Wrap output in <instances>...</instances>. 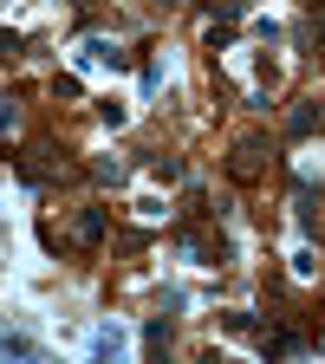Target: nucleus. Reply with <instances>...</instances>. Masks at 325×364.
Instances as JSON below:
<instances>
[{
	"label": "nucleus",
	"instance_id": "nucleus-1",
	"mask_svg": "<svg viewBox=\"0 0 325 364\" xmlns=\"http://www.w3.org/2000/svg\"><path fill=\"white\" fill-rule=\"evenodd\" d=\"M91 351H98V358H117V351H124V332H117V326H105L98 338H91Z\"/></svg>",
	"mask_w": 325,
	"mask_h": 364
},
{
	"label": "nucleus",
	"instance_id": "nucleus-2",
	"mask_svg": "<svg viewBox=\"0 0 325 364\" xmlns=\"http://www.w3.org/2000/svg\"><path fill=\"white\" fill-rule=\"evenodd\" d=\"M14 124H20V105H14V98H0V130H14Z\"/></svg>",
	"mask_w": 325,
	"mask_h": 364
}]
</instances>
